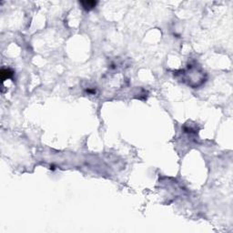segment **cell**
<instances>
[{"label": "cell", "mask_w": 233, "mask_h": 233, "mask_svg": "<svg viewBox=\"0 0 233 233\" xmlns=\"http://www.w3.org/2000/svg\"><path fill=\"white\" fill-rule=\"evenodd\" d=\"M13 74H14V72L11 69H8V68L2 69L1 70V79H2V80L5 81L7 79H9V77H11L13 76Z\"/></svg>", "instance_id": "obj_1"}, {"label": "cell", "mask_w": 233, "mask_h": 233, "mask_svg": "<svg viewBox=\"0 0 233 233\" xmlns=\"http://www.w3.org/2000/svg\"><path fill=\"white\" fill-rule=\"evenodd\" d=\"M80 4L83 6V7L86 10H91L96 7V1H81Z\"/></svg>", "instance_id": "obj_2"}]
</instances>
